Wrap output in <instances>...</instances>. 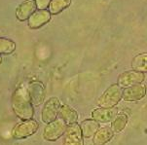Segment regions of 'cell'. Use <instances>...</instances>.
<instances>
[{
    "label": "cell",
    "instance_id": "1",
    "mask_svg": "<svg viewBox=\"0 0 147 145\" xmlns=\"http://www.w3.org/2000/svg\"><path fill=\"white\" fill-rule=\"evenodd\" d=\"M14 112L19 118L22 120H29L33 116V108L31 105V99L28 92L24 87L18 88L13 94L12 100Z\"/></svg>",
    "mask_w": 147,
    "mask_h": 145
},
{
    "label": "cell",
    "instance_id": "2",
    "mask_svg": "<svg viewBox=\"0 0 147 145\" xmlns=\"http://www.w3.org/2000/svg\"><path fill=\"white\" fill-rule=\"evenodd\" d=\"M122 90L118 84H113L98 98V104L103 108H112L116 106L122 98Z\"/></svg>",
    "mask_w": 147,
    "mask_h": 145
},
{
    "label": "cell",
    "instance_id": "3",
    "mask_svg": "<svg viewBox=\"0 0 147 145\" xmlns=\"http://www.w3.org/2000/svg\"><path fill=\"white\" fill-rule=\"evenodd\" d=\"M67 125L63 119L55 120L45 127L43 136L46 140L56 141L61 137L66 131Z\"/></svg>",
    "mask_w": 147,
    "mask_h": 145
},
{
    "label": "cell",
    "instance_id": "4",
    "mask_svg": "<svg viewBox=\"0 0 147 145\" xmlns=\"http://www.w3.org/2000/svg\"><path fill=\"white\" fill-rule=\"evenodd\" d=\"M38 123L34 120H26L22 122L19 125H17L13 129V136L17 139L21 138H26V137L32 136L36 132L38 129Z\"/></svg>",
    "mask_w": 147,
    "mask_h": 145
},
{
    "label": "cell",
    "instance_id": "5",
    "mask_svg": "<svg viewBox=\"0 0 147 145\" xmlns=\"http://www.w3.org/2000/svg\"><path fill=\"white\" fill-rule=\"evenodd\" d=\"M61 109V102L58 97H51L46 101L45 105L42 109V121L44 123H51L56 120Z\"/></svg>",
    "mask_w": 147,
    "mask_h": 145
},
{
    "label": "cell",
    "instance_id": "6",
    "mask_svg": "<svg viewBox=\"0 0 147 145\" xmlns=\"http://www.w3.org/2000/svg\"><path fill=\"white\" fill-rule=\"evenodd\" d=\"M145 79V75L141 72L136 71V70H129L125 71L123 73H121L118 77V81L117 84L120 87H127L133 86V85L136 84H141Z\"/></svg>",
    "mask_w": 147,
    "mask_h": 145
},
{
    "label": "cell",
    "instance_id": "7",
    "mask_svg": "<svg viewBox=\"0 0 147 145\" xmlns=\"http://www.w3.org/2000/svg\"><path fill=\"white\" fill-rule=\"evenodd\" d=\"M63 145H84L80 125L77 123L67 125L66 131L64 132Z\"/></svg>",
    "mask_w": 147,
    "mask_h": 145
},
{
    "label": "cell",
    "instance_id": "8",
    "mask_svg": "<svg viewBox=\"0 0 147 145\" xmlns=\"http://www.w3.org/2000/svg\"><path fill=\"white\" fill-rule=\"evenodd\" d=\"M146 94V86L143 84H136L127 87L122 92V98L125 101H138L143 98Z\"/></svg>",
    "mask_w": 147,
    "mask_h": 145
},
{
    "label": "cell",
    "instance_id": "9",
    "mask_svg": "<svg viewBox=\"0 0 147 145\" xmlns=\"http://www.w3.org/2000/svg\"><path fill=\"white\" fill-rule=\"evenodd\" d=\"M116 114H117L116 107H112V108L99 107V108L94 109L92 112L93 119L96 120L98 123H108V122L112 121V120L115 118Z\"/></svg>",
    "mask_w": 147,
    "mask_h": 145
},
{
    "label": "cell",
    "instance_id": "10",
    "mask_svg": "<svg viewBox=\"0 0 147 145\" xmlns=\"http://www.w3.org/2000/svg\"><path fill=\"white\" fill-rule=\"evenodd\" d=\"M51 19V14L47 10H38L31 15L28 19V26L32 29H36L43 26Z\"/></svg>",
    "mask_w": 147,
    "mask_h": 145
},
{
    "label": "cell",
    "instance_id": "11",
    "mask_svg": "<svg viewBox=\"0 0 147 145\" xmlns=\"http://www.w3.org/2000/svg\"><path fill=\"white\" fill-rule=\"evenodd\" d=\"M36 7L37 6L35 3V0H26L17 9L16 11L17 19L22 22L29 19L31 17V15L35 12Z\"/></svg>",
    "mask_w": 147,
    "mask_h": 145
},
{
    "label": "cell",
    "instance_id": "12",
    "mask_svg": "<svg viewBox=\"0 0 147 145\" xmlns=\"http://www.w3.org/2000/svg\"><path fill=\"white\" fill-rule=\"evenodd\" d=\"M82 136L85 138H91L96 134V132L98 131L99 125L96 120L94 119H87L84 120L80 125Z\"/></svg>",
    "mask_w": 147,
    "mask_h": 145
},
{
    "label": "cell",
    "instance_id": "13",
    "mask_svg": "<svg viewBox=\"0 0 147 145\" xmlns=\"http://www.w3.org/2000/svg\"><path fill=\"white\" fill-rule=\"evenodd\" d=\"M114 132L111 127H100L93 136L94 145H104L113 137Z\"/></svg>",
    "mask_w": 147,
    "mask_h": 145
},
{
    "label": "cell",
    "instance_id": "14",
    "mask_svg": "<svg viewBox=\"0 0 147 145\" xmlns=\"http://www.w3.org/2000/svg\"><path fill=\"white\" fill-rule=\"evenodd\" d=\"M29 96H30L31 102H33L36 105H39L44 100L45 92L44 88L41 85V83H33L29 87L28 91Z\"/></svg>",
    "mask_w": 147,
    "mask_h": 145
},
{
    "label": "cell",
    "instance_id": "15",
    "mask_svg": "<svg viewBox=\"0 0 147 145\" xmlns=\"http://www.w3.org/2000/svg\"><path fill=\"white\" fill-rule=\"evenodd\" d=\"M59 113H61V119L63 120L66 125L75 124L77 120H78V113H77V111L68 105L61 106Z\"/></svg>",
    "mask_w": 147,
    "mask_h": 145
},
{
    "label": "cell",
    "instance_id": "16",
    "mask_svg": "<svg viewBox=\"0 0 147 145\" xmlns=\"http://www.w3.org/2000/svg\"><path fill=\"white\" fill-rule=\"evenodd\" d=\"M131 68L141 73L147 72V53L139 54L134 57L131 61Z\"/></svg>",
    "mask_w": 147,
    "mask_h": 145
},
{
    "label": "cell",
    "instance_id": "17",
    "mask_svg": "<svg viewBox=\"0 0 147 145\" xmlns=\"http://www.w3.org/2000/svg\"><path fill=\"white\" fill-rule=\"evenodd\" d=\"M127 123H128V116L125 113H121L112 120L111 129L113 132H120L125 129Z\"/></svg>",
    "mask_w": 147,
    "mask_h": 145
},
{
    "label": "cell",
    "instance_id": "18",
    "mask_svg": "<svg viewBox=\"0 0 147 145\" xmlns=\"http://www.w3.org/2000/svg\"><path fill=\"white\" fill-rule=\"evenodd\" d=\"M71 0H52L49 5V10L52 14L57 15L66 9L70 5Z\"/></svg>",
    "mask_w": 147,
    "mask_h": 145
},
{
    "label": "cell",
    "instance_id": "19",
    "mask_svg": "<svg viewBox=\"0 0 147 145\" xmlns=\"http://www.w3.org/2000/svg\"><path fill=\"white\" fill-rule=\"evenodd\" d=\"M15 49V42L7 38H0V54H11Z\"/></svg>",
    "mask_w": 147,
    "mask_h": 145
},
{
    "label": "cell",
    "instance_id": "20",
    "mask_svg": "<svg viewBox=\"0 0 147 145\" xmlns=\"http://www.w3.org/2000/svg\"><path fill=\"white\" fill-rule=\"evenodd\" d=\"M52 0H35L36 6L40 10H45L49 6Z\"/></svg>",
    "mask_w": 147,
    "mask_h": 145
},
{
    "label": "cell",
    "instance_id": "21",
    "mask_svg": "<svg viewBox=\"0 0 147 145\" xmlns=\"http://www.w3.org/2000/svg\"><path fill=\"white\" fill-rule=\"evenodd\" d=\"M1 61H2V57H0V63H1Z\"/></svg>",
    "mask_w": 147,
    "mask_h": 145
},
{
    "label": "cell",
    "instance_id": "22",
    "mask_svg": "<svg viewBox=\"0 0 147 145\" xmlns=\"http://www.w3.org/2000/svg\"></svg>",
    "mask_w": 147,
    "mask_h": 145
}]
</instances>
